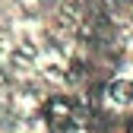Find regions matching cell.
Here are the masks:
<instances>
[{
	"label": "cell",
	"mask_w": 133,
	"mask_h": 133,
	"mask_svg": "<svg viewBox=\"0 0 133 133\" xmlns=\"http://www.w3.org/2000/svg\"><path fill=\"white\" fill-rule=\"evenodd\" d=\"M108 98H111V105H127L130 98H133V86L124 82V79L111 82V86H108Z\"/></svg>",
	"instance_id": "6da1fadb"
},
{
	"label": "cell",
	"mask_w": 133,
	"mask_h": 133,
	"mask_svg": "<svg viewBox=\"0 0 133 133\" xmlns=\"http://www.w3.org/2000/svg\"><path fill=\"white\" fill-rule=\"evenodd\" d=\"M48 114H51L54 124H66V121H70V114H73V108H70L66 98H54V102L48 105Z\"/></svg>",
	"instance_id": "7a4b0ae2"
}]
</instances>
